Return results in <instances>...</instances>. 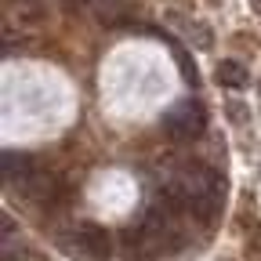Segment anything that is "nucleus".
Returning <instances> with one entry per match:
<instances>
[{"mask_svg": "<svg viewBox=\"0 0 261 261\" xmlns=\"http://www.w3.org/2000/svg\"><path fill=\"white\" fill-rule=\"evenodd\" d=\"M160 200L178 214H192L200 221H211L221 203V178L218 171L203 163H185V167L160 189Z\"/></svg>", "mask_w": 261, "mask_h": 261, "instance_id": "1", "label": "nucleus"}, {"mask_svg": "<svg viewBox=\"0 0 261 261\" xmlns=\"http://www.w3.org/2000/svg\"><path fill=\"white\" fill-rule=\"evenodd\" d=\"M163 130L174 142H192L207 130V109L200 102H178L174 109L163 113Z\"/></svg>", "mask_w": 261, "mask_h": 261, "instance_id": "2", "label": "nucleus"}, {"mask_svg": "<svg viewBox=\"0 0 261 261\" xmlns=\"http://www.w3.org/2000/svg\"><path fill=\"white\" fill-rule=\"evenodd\" d=\"M76 247L91 257V261H106L109 254H113V240H109V232L102 225H94V221H84L80 228H76Z\"/></svg>", "mask_w": 261, "mask_h": 261, "instance_id": "3", "label": "nucleus"}, {"mask_svg": "<svg viewBox=\"0 0 261 261\" xmlns=\"http://www.w3.org/2000/svg\"><path fill=\"white\" fill-rule=\"evenodd\" d=\"M0 163H4V181H8L11 189L25 192V185L33 181V174H37V167H33V160H29L25 152H15V149H8Z\"/></svg>", "mask_w": 261, "mask_h": 261, "instance_id": "4", "label": "nucleus"}, {"mask_svg": "<svg viewBox=\"0 0 261 261\" xmlns=\"http://www.w3.org/2000/svg\"><path fill=\"white\" fill-rule=\"evenodd\" d=\"M94 18L102 22V25H127L130 18H135V4L130 0H94Z\"/></svg>", "mask_w": 261, "mask_h": 261, "instance_id": "5", "label": "nucleus"}, {"mask_svg": "<svg viewBox=\"0 0 261 261\" xmlns=\"http://www.w3.org/2000/svg\"><path fill=\"white\" fill-rule=\"evenodd\" d=\"M218 84H225V87H243L247 84V69L236 62V58H225V62H218Z\"/></svg>", "mask_w": 261, "mask_h": 261, "instance_id": "6", "label": "nucleus"}, {"mask_svg": "<svg viewBox=\"0 0 261 261\" xmlns=\"http://www.w3.org/2000/svg\"><path fill=\"white\" fill-rule=\"evenodd\" d=\"M174 58H178V65H181V76H185L189 84H196V65L189 62V55H185L181 47H174Z\"/></svg>", "mask_w": 261, "mask_h": 261, "instance_id": "7", "label": "nucleus"}, {"mask_svg": "<svg viewBox=\"0 0 261 261\" xmlns=\"http://www.w3.org/2000/svg\"><path fill=\"white\" fill-rule=\"evenodd\" d=\"M65 11H84V8H94V0H62Z\"/></svg>", "mask_w": 261, "mask_h": 261, "instance_id": "8", "label": "nucleus"}, {"mask_svg": "<svg viewBox=\"0 0 261 261\" xmlns=\"http://www.w3.org/2000/svg\"><path fill=\"white\" fill-rule=\"evenodd\" d=\"M254 4H257V8H261V0H254Z\"/></svg>", "mask_w": 261, "mask_h": 261, "instance_id": "9", "label": "nucleus"}, {"mask_svg": "<svg viewBox=\"0 0 261 261\" xmlns=\"http://www.w3.org/2000/svg\"><path fill=\"white\" fill-rule=\"evenodd\" d=\"M8 4H15V0H8Z\"/></svg>", "mask_w": 261, "mask_h": 261, "instance_id": "10", "label": "nucleus"}]
</instances>
